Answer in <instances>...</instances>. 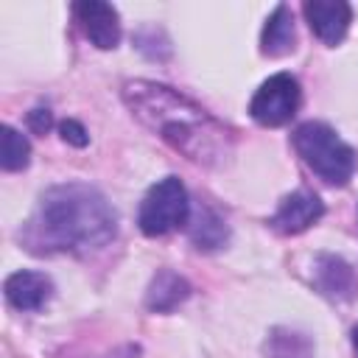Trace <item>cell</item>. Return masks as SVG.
Segmentation results:
<instances>
[{"instance_id": "obj_15", "label": "cell", "mask_w": 358, "mask_h": 358, "mask_svg": "<svg viewBox=\"0 0 358 358\" xmlns=\"http://www.w3.org/2000/svg\"><path fill=\"white\" fill-rule=\"evenodd\" d=\"M31 162V143L22 131L14 126L3 129V151H0V165L3 171H22Z\"/></svg>"}, {"instance_id": "obj_14", "label": "cell", "mask_w": 358, "mask_h": 358, "mask_svg": "<svg viewBox=\"0 0 358 358\" xmlns=\"http://www.w3.org/2000/svg\"><path fill=\"white\" fill-rule=\"evenodd\" d=\"M266 352L268 358H313V341L288 327H274L266 338Z\"/></svg>"}, {"instance_id": "obj_6", "label": "cell", "mask_w": 358, "mask_h": 358, "mask_svg": "<svg viewBox=\"0 0 358 358\" xmlns=\"http://www.w3.org/2000/svg\"><path fill=\"white\" fill-rule=\"evenodd\" d=\"M73 14L98 50H115L120 42V17L117 8L101 0H81L73 6Z\"/></svg>"}, {"instance_id": "obj_10", "label": "cell", "mask_w": 358, "mask_h": 358, "mask_svg": "<svg viewBox=\"0 0 358 358\" xmlns=\"http://www.w3.org/2000/svg\"><path fill=\"white\" fill-rule=\"evenodd\" d=\"M313 280H316L319 291L324 296H330V299H350L355 294V274L336 255H319L316 257Z\"/></svg>"}, {"instance_id": "obj_17", "label": "cell", "mask_w": 358, "mask_h": 358, "mask_svg": "<svg viewBox=\"0 0 358 358\" xmlns=\"http://www.w3.org/2000/svg\"><path fill=\"white\" fill-rule=\"evenodd\" d=\"M28 126H31L36 134H45V131L53 126V117H50L48 109H34V112H28Z\"/></svg>"}, {"instance_id": "obj_12", "label": "cell", "mask_w": 358, "mask_h": 358, "mask_svg": "<svg viewBox=\"0 0 358 358\" xmlns=\"http://www.w3.org/2000/svg\"><path fill=\"white\" fill-rule=\"evenodd\" d=\"M294 42H296V31H294V14L285 3H280L266 25H263V36H260V50L266 56H285L294 50Z\"/></svg>"}, {"instance_id": "obj_13", "label": "cell", "mask_w": 358, "mask_h": 358, "mask_svg": "<svg viewBox=\"0 0 358 358\" xmlns=\"http://www.w3.org/2000/svg\"><path fill=\"white\" fill-rule=\"evenodd\" d=\"M227 238H229L227 221L213 207H199L190 224V241L199 249H218L227 243Z\"/></svg>"}, {"instance_id": "obj_3", "label": "cell", "mask_w": 358, "mask_h": 358, "mask_svg": "<svg viewBox=\"0 0 358 358\" xmlns=\"http://www.w3.org/2000/svg\"><path fill=\"white\" fill-rule=\"evenodd\" d=\"M294 148L302 162L327 185H347L355 173V151L322 120H308L294 131Z\"/></svg>"}, {"instance_id": "obj_11", "label": "cell", "mask_w": 358, "mask_h": 358, "mask_svg": "<svg viewBox=\"0 0 358 358\" xmlns=\"http://www.w3.org/2000/svg\"><path fill=\"white\" fill-rule=\"evenodd\" d=\"M187 296H190V282H187L182 274L171 271V268H159V271L154 274L148 291H145V305H148V310H154V313H171V310L179 308Z\"/></svg>"}, {"instance_id": "obj_4", "label": "cell", "mask_w": 358, "mask_h": 358, "mask_svg": "<svg viewBox=\"0 0 358 358\" xmlns=\"http://www.w3.org/2000/svg\"><path fill=\"white\" fill-rule=\"evenodd\" d=\"M190 218V199L185 185L176 176H165L159 182H154L148 187V193L140 201V213H137V224L143 229V235L157 238V235H168L179 227H185Z\"/></svg>"}, {"instance_id": "obj_2", "label": "cell", "mask_w": 358, "mask_h": 358, "mask_svg": "<svg viewBox=\"0 0 358 358\" xmlns=\"http://www.w3.org/2000/svg\"><path fill=\"white\" fill-rule=\"evenodd\" d=\"M131 115L196 165L218 168L232 154V131L173 87L134 78L123 84Z\"/></svg>"}, {"instance_id": "obj_9", "label": "cell", "mask_w": 358, "mask_h": 358, "mask_svg": "<svg viewBox=\"0 0 358 358\" xmlns=\"http://www.w3.org/2000/svg\"><path fill=\"white\" fill-rule=\"evenodd\" d=\"M3 291H6V299L17 310H39L53 296V282L42 271L20 268V271H14V274L6 277Z\"/></svg>"}, {"instance_id": "obj_1", "label": "cell", "mask_w": 358, "mask_h": 358, "mask_svg": "<svg viewBox=\"0 0 358 358\" xmlns=\"http://www.w3.org/2000/svg\"><path fill=\"white\" fill-rule=\"evenodd\" d=\"M117 213L106 196L84 182L48 187L20 229V243L34 255H90L112 243Z\"/></svg>"}, {"instance_id": "obj_16", "label": "cell", "mask_w": 358, "mask_h": 358, "mask_svg": "<svg viewBox=\"0 0 358 358\" xmlns=\"http://www.w3.org/2000/svg\"><path fill=\"white\" fill-rule=\"evenodd\" d=\"M59 131H62V140L70 143V145H76V148H84L90 143V134H87V129L78 120H64L59 126Z\"/></svg>"}, {"instance_id": "obj_7", "label": "cell", "mask_w": 358, "mask_h": 358, "mask_svg": "<svg viewBox=\"0 0 358 358\" xmlns=\"http://www.w3.org/2000/svg\"><path fill=\"white\" fill-rule=\"evenodd\" d=\"M302 14L310 25V31L330 48H336L352 22V8L344 0H308L302 6Z\"/></svg>"}, {"instance_id": "obj_18", "label": "cell", "mask_w": 358, "mask_h": 358, "mask_svg": "<svg viewBox=\"0 0 358 358\" xmlns=\"http://www.w3.org/2000/svg\"><path fill=\"white\" fill-rule=\"evenodd\" d=\"M352 350H355V358H358V324L352 327Z\"/></svg>"}, {"instance_id": "obj_8", "label": "cell", "mask_w": 358, "mask_h": 358, "mask_svg": "<svg viewBox=\"0 0 358 358\" xmlns=\"http://www.w3.org/2000/svg\"><path fill=\"white\" fill-rule=\"evenodd\" d=\"M322 215H324V204L316 193L294 190L280 201V207H277V213L271 215L268 224L282 235H299L308 227H313Z\"/></svg>"}, {"instance_id": "obj_5", "label": "cell", "mask_w": 358, "mask_h": 358, "mask_svg": "<svg viewBox=\"0 0 358 358\" xmlns=\"http://www.w3.org/2000/svg\"><path fill=\"white\" fill-rule=\"evenodd\" d=\"M299 103H302L299 81L291 73H274L252 95L249 115L260 126H282L296 115Z\"/></svg>"}]
</instances>
